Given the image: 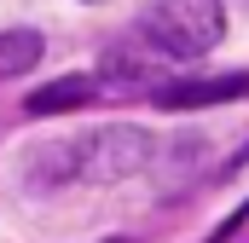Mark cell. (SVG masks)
I'll return each mask as SVG.
<instances>
[{"label":"cell","mask_w":249,"mask_h":243,"mask_svg":"<svg viewBox=\"0 0 249 243\" xmlns=\"http://www.w3.org/2000/svg\"><path fill=\"white\" fill-rule=\"evenodd\" d=\"M139 35L162 58H203L226 35V6L220 0H151L139 12Z\"/></svg>","instance_id":"1"},{"label":"cell","mask_w":249,"mask_h":243,"mask_svg":"<svg viewBox=\"0 0 249 243\" xmlns=\"http://www.w3.org/2000/svg\"><path fill=\"white\" fill-rule=\"evenodd\" d=\"M70 156H75V174L116 180V174H133V168L151 156V139H145L139 127H110V133H87Z\"/></svg>","instance_id":"2"},{"label":"cell","mask_w":249,"mask_h":243,"mask_svg":"<svg viewBox=\"0 0 249 243\" xmlns=\"http://www.w3.org/2000/svg\"><path fill=\"white\" fill-rule=\"evenodd\" d=\"M226 99H249V75H214V81H168V87H157L162 110H197V104H226Z\"/></svg>","instance_id":"3"},{"label":"cell","mask_w":249,"mask_h":243,"mask_svg":"<svg viewBox=\"0 0 249 243\" xmlns=\"http://www.w3.org/2000/svg\"><path fill=\"white\" fill-rule=\"evenodd\" d=\"M99 93V81L93 75H64V81H47L41 93H29V116H58V110H81L87 99Z\"/></svg>","instance_id":"4"},{"label":"cell","mask_w":249,"mask_h":243,"mask_svg":"<svg viewBox=\"0 0 249 243\" xmlns=\"http://www.w3.org/2000/svg\"><path fill=\"white\" fill-rule=\"evenodd\" d=\"M41 64V35L35 29H0V81L23 75Z\"/></svg>","instance_id":"5"}]
</instances>
